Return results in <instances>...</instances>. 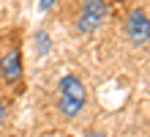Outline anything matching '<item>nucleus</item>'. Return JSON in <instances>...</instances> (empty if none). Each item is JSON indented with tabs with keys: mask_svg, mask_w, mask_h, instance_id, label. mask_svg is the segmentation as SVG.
<instances>
[{
	"mask_svg": "<svg viewBox=\"0 0 150 137\" xmlns=\"http://www.w3.org/2000/svg\"><path fill=\"white\" fill-rule=\"evenodd\" d=\"M36 41H38V52H41V55L49 49V36H47V33H38V36H36Z\"/></svg>",
	"mask_w": 150,
	"mask_h": 137,
	"instance_id": "5",
	"label": "nucleus"
},
{
	"mask_svg": "<svg viewBox=\"0 0 150 137\" xmlns=\"http://www.w3.org/2000/svg\"><path fill=\"white\" fill-rule=\"evenodd\" d=\"M104 19H107V0H85L76 27L82 33H93Z\"/></svg>",
	"mask_w": 150,
	"mask_h": 137,
	"instance_id": "2",
	"label": "nucleus"
},
{
	"mask_svg": "<svg viewBox=\"0 0 150 137\" xmlns=\"http://www.w3.org/2000/svg\"><path fill=\"white\" fill-rule=\"evenodd\" d=\"M3 118H6V104L0 102V123H3Z\"/></svg>",
	"mask_w": 150,
	"mask_h": 137,
	"instance_id": "7",
	"label": "nucleus"
},
{
	"mask_svg": "<svg viewBox=\"0 0 150 137\" xmlns=\"http://www.w3.org/2000/svg\"><path fill=\"white\" fill-rule=\"evenodd\" d=\"M57 90H60L57 110L66 118H74V115L82 113V107L87 102V93H85V85H82V80H79V77H74V74L63 77V80H60V85H57Z\"/></svg>",
	"mask_w": 150,
	"mask_h": 137,
	"instance_id": "1",
	"label": "nucleus"
},
{
	"mask_svg": "<svg viewBox=\"0 0 150 137\" xmlns=\"http://www.w3.org/2000/svg\"><path fill=\"white\" fill-rule=\"evenodd\" d=\"M0 77H3L8 85L22 77V55H19V47H11L3 58H0Z\"/></svg>",
	"mask_w": 150,
	"mask_h": 137,
	"instance_id": "4",
	"label": "nucleus"
},
{
	"mask_svg": "<svg viewBox=\"0 0 150 137\" xmlns=\"http://www.w3.org/2000/svg\"><path fill=\"white\" fill-rule=\"evenodd\" d=\"M126 33H128V39L134 41L137 47H145L147 44V11L145 8H134V11L128 14Z\"/></svg>",
	"mask_w": 150,
	"mask_h": 137,
	"instance_id": "3",
	"label": "nucleus"
},
{
	"mask_svg": "<svg viewBox=\"0 0 150 137\" xmlns=\"http://www.w3.org/2000/svg\"><path fill=\"white\" fill-rule=\"evenodd\" d=\"M52 6H55V0H41V11H49Z\"/></svg>",
	"mask_w": 150,
	"mask_h": 137,
	"instance_id": "6",
	"label": "nucleus"
},
{
	"mask_svg": "<svg viewBox=\"0 0 150 137\" xmlns=\"http://www.w3.org/2000/svg\"><path fill=\"white\" fill-rule=\"evenodd\" d=\"M90 137H96V132H90Z\"/></svg>",
	"mask_w": 150,
	"mask_h": 137,
	"instance_id": "8",
	"label": "nucleus"
}]
</instances>
